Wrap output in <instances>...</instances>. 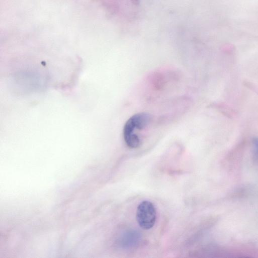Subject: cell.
Listing matches in <instances>:
<instances>
[{"label": "cell", "instance_id": "3", "mask_svg": "<svg viewBox=\"0 0 258 258\" xmlns=\"http://www.w3.org/2000/svg\"><path fill=\"white\" fill-rule=\"evenodd\" d=\"M252 145L255 153L258 155V138H253Z\"/></svg>", "mask_w": 258, "mask_h": 258}, {"label": "cell", "instance_id": "2", "mask_svg": "<svg viewBox=\"0 0 258 258\" xmlns=\"http://www.w3.org/2000/svg\"><path fill=\"white\" fill-rule=\"evenodd\" d=\"M151 116L145 112L138 113L132 116L125 122L123 129V139L128 140L136 137L137 130L146 127L151 122Z\"/></svg>", "mask_w": 258, "mask_h": 258}, {"label": "cell", "instance_id": "1", "mask_svg": "<svg viewBox=\"0 0 258 258\" xmlns=\"http://www.w3.org/2000/svg\"><path fill=\"white\" fill-rule=\"evenodd\" d=\"M156 210L150 201H143L137 207L136 220L141 228L145 230L152 228L156 220Z\"/></svg>", "mask_w": 258, "mask_h": 258}, {"label": "cell", "instance_id": "4", "mask_svg": "<svg viewBox=\"0 0 258 258\" xmlns=\"http://www.w3.org/2000/svg\"><path fill=\"white\" fill-rule=\"evenodd\" d=\"M135 3H138L139 0H134Z\"/></svg>", "mask_w": 258, "mask_h": 258}]
</instances>
